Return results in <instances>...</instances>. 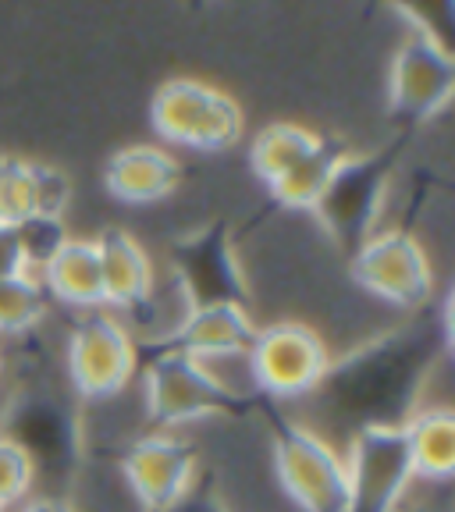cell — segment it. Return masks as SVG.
Here are the masks:
<instances>
[{
	"label": "cell",
	"instance_id": "cell-1",
	"mask_svg": "<svg viewBox=\"0 0 455 512\" xmlns=\"http://www.w3.org/2000/svg\"><path fill=\"white\" fill-rule=\"evenodd\" d=\"M431 338L388 335L352 352L349 360L331 363L317 392L356 420V431L370 424H406L416 413L413 399L431 367Z\"/></svg>",
	"mask_w": 455,
	"mask_h": 512
},
{
	"label": "cell",
	"instance_id": "cell-2",
	"mask_svg": "<svg viewBox=\"0 0 455 512\" xmlns=\"http://www.w3.org/2000/svg\"><path fill=\"white\" fill-rule=\"evenodd\" d=\"M143 402L150 424L182 427L217 413H235L242 395L214 374L207 363L178 349H160L143 370Z\"/></svg>",
	"mask_w": 455,
	"mask_h": 512
},
{
	"label": "cell",
	"instance_id": "cell-3",
	"mask_svg": "<svg viewBox=\"0 0 455 512\" xmlns=\"http://www.w3.org/2000/svg\"><path fill=\"white\" fill-rule=\"evenodd\" d=\"M271 459L278 484L299 512H349L345 456L317 431L296 420H278L271 427Z\"/></svg>",
	"mask_w": 455,
	"mask_h": 512
},
{
	"label": "cell",
	"instance_id": "cell-4",
	"mask_svg": "<svg viewBox=\"0 0 455 512\" xmlns=\"http://www.w3.org/2000/svg\"><path fill=\"white\" fill-rule=\"evenodd\" d=\"M150 118L160 139L189 150H228L242 139V107L200 79H171L153 93Z\"/></svg>",
	"mask_w": 455,
	"mask_h": 512
},
{
	"label": "cell",
	"instance_id": "cell-5",
	"mask_svg": "<svg viewBox=\"0 0 455 512\" xmlns=\"http://www.w3.org/2000/svg\"><path fill=\"white\" fill-rule=\"evenodd\" d=\"M402 153V143H388L384 150L363 153V157H345L338 164L335 178L324 189L320 203L313 207L324 232L345 249H356L374 235V221L381 214L388 178H392L395 160Z\"/></svg>",
	"mask_w": 455,
	"mask_h": 512
},
{
	"label": "cell",
	"instance_id": "cell-6",
	"mask_svg": "<svg viewBox=\"0 0 455 512\" xmlns=\"http://www.w3.org/2000/svg\"><path fill=\"white\" fill-rule=\"evenodd\" d=\"M249 377L271 399H303L317 392L331 370V352L324 338L303 320H278L256 328L246 352Z\"/></svg>",
	"mask_w": 455,
	"mask_h": 512
},
{
	"label": "cell",
	"instance_id": "cell-7",
	"mask_svg": "<svg viewBox=\"0 0 455 512\" xmlns=\"http://www.w3.org/2000/svg\"><path fill=\"white\" fill-rule=\"evenodd\" d=\"M345 477L349 512H399L416 480L402 424H370L352 431Z\"/></svg>",
	"mask_w": 455,
	"mask_h": 512
},
{
	"label": "cell",
	"instance_id": "cell-8",
	"mask_svg": "<svg viewBox=\"0 0 455 512\" xmlns=\"http://www.w3.org/2000/svg\"><path fill=\"white\" fill-rule=\"evenodd\" d=\"M139 349L128 328L107 310H89L68 338V377L89 402L114 399L136 377Z\"/></svg>",
	"mask_w": 455,
	"mask_h": 512
},
{
	"label": "cell",
	"instance_id": "cell-9",
	"mask_svg": "<svg viewBox=\"0 0 455 512\" xmlns=\"http://www.w3.org/2000/svg\"><path fill=\"white\" fill-rule=\"evenodd\" d=\"M349 274L363 292L392 306H402V310L424 306L434 292L431 256L413 232H402V228L370 235L352 253Z\"/></svg>",
	"mask_w": 455,
	"mask_h": 512
},
{
	"label": "cell",
	"instance_id": "cell-10",
	"mask_svg": "<svg viewBox=\"0 0 455 512\" xmlns=\"http://www.w3.org/2000/svg\"><path fill=\"white\" fill-rule=\"evenodd\" d=\"M171 278L182 299L192 306H217V303H249V288L242 278V267L235 260L228 224L210 221L196 232L182 235L168 246Z\"/></svg>",
	"mask_w": 455,
	"mask_h": 512
},
{
	"label": "cell",
	"instance_id": "cell-11",
	"mask_svg": "<svg viewBox=\"0 0 455 512\" xmlns=\"http://www.w3.org/2000/svg\"><path fill=\"white\" fill-rule=\"evenodd\" d=\"M455 93L452 50L438 40V32L424 22H413L399 43L388 72V100L392 111L406 121H427L448 107Z\"/></svg>",
	"mask_w": 455,
	"mask_h": 512
},
{
	"label": "cell",
	"instance_id": "cell-12",
	"mask_svg": "<svg viewBox=\"0 0 455 512\" xmlns=\"http://www.w3.org/2000/svg\"><path fill=\"white\" fill-rule=\"evenodd\" d=\"M121 477L143 512H171L192 491L196 448L171 431L143 434L125 448Z\"/></svg>",
	"mask_w": 455,
	"mask_h": 512
},
{
	"label": "cell",
	"instance_id": "cell-13",
	"mask_svg": "<svg viewBox=\"0 0 455 512\" xmlns=\"http://www.w3.org/2000/svg\"><path fill=\"white\" fill-rule=\"evenodd\" d=\"M256 338V320L249 317V306L217 303V306H192L178 328L168 335L164 349H178L200 363L214 360H246L249 345Z\"/></svg>",
	"mask_w": 455,
	"mask_h": 512
},
{
	"label": "cell",
	"instance_id": "cell-14",
	"mask_svg": "<svg viewBox=\"0 0 455 512\" xmlns=\"http://www.w3.org/2000/svg\"><path fill=\"white\" fill-rule=\"evenodd\" d=\"M182 182V164L171 157L164 146H125L104 168V185L114 200L128 207H146V203L168 200Z\"/></svg>",
	"mask_w": 455,
	"mask_h": 512
},
{
	"label": "cell",
	"instance_id": "cell-15",
	"mask_svg": "<svg viewBox=\"0 0 455 512\" xmlns=\"http://www.w3.org/2000/svg\"><path fill=\"white\" fill-rule=\"evenodd\" d=\"M104 274V299L118 310H139L153 296V260L143 242L125 228H104L93 239Z\"/></svg>",
	"mask_w": 455,
	"mask_h": 512
},
{
	"label": "cell",
	"instance_id": "cell-16",
	"mask_svg": "<svg viewBox=\"0 0 455 512\" xmlns=\"http://www.w3.org/2000/svg\"><path fill=\"white\" fill-rule=\"evenodd\" d=\"M47 296L61 299L79 310H104V274H100V256H96L93 239H68L54 253L40 274Z\"/></svg>",
	"mask_w": 455,
	"mask_h": 512
},
{
	"label": "cell",
	"instance_id": "cell-17",
	"mask_svg": "<svg viewBox=\"0 0 455 512\" xmlns=\"http://www.w3.org/2000/svg\"><path fill=\"white\" fill-rule=\"evenodd\" d=\"M413 477L427 484H448L455 473V413L448 406L416 409L402 424Z\"/></svg>",
	"mask_w": 455,
	"mask_h": 512
},
{
	"label": "cell",
	"instance_id": "cell-18",
	"mask_svg": "<svg viewBox=\"0 0 455 512\" xmlns=\"http://www.w3.org/2000/svg\"><path fill=\"white\" fill-rule=\"evenodd\" d=\"M345 157H349V150H345L342 139L320 136V143L299 160L296 168L288 171V175H281L278 182L271 185L274 200L288 210H313Z\"/></svg>",
	"mask_w": 455,
	"mask_h": 512
},
{
	"label": "cell",
	"instance_id": "cell-19",
	"mask_svg": "<svg viewBox=\"0 0 455 512\" xmlns=\"http://www.w3.org/2000/svg\"><path fill=\"white\" fill-rule=\"evenodd\" d=\"M317 143H320V132H313V128L296 125V121H274V125H267L253 139L249 164H253V171L267 185H274L281 175H288V171L296 168Z\"/></svg>",
	"mask_w": 455,
	"mask_h": 512
},
{
	"label": "cell",
	"instance_id": "cell-20",
	"mask_svg": "<svg viewBox=\"0 0 455 512\" xmlns=\"http://www.w3.org/2000/svg\"><path fill=\"white\" fill-rule=\"evenodd\" d=\"M47 288L40 278L22 274V278L0 281V335H25L47 313Z\"/></svg>",
	"mask_w": 455,
	"mask_h": 512
},
{
	"label": "cell",
	"instance_id": "cell-21",
	"mask_svg": "<svg viewBox=\"0 0 455 512\" xmlns=\"http://www.w3.org/2000/svg\"><path fill=\"white\" fill-rule=\"evenodd\" d=\"M36 214L32 160L0 157V224H22Z\"/></svg>",
	"mask_w": 455,
	"mask_h": 512
},
{
	"label": "cell",
	"instance_id": "cell-22",
	"mask_svg": "<svg viewBox=\"0 0 455 512\" xmlns=\"http://www.w3.org/2000/svg\"><path fill=\"white\" fill-rule=\"evenodd\" d=\"M18 228V242H22V256H25V271L32 278H40L43 267L54 260V253L64 246V242L72 239V235L64 232V221L61 217H40L32 214L29 221L15 224Z\"/></svg>",
	"mask_w": 455,
	"mask_h": 512
},
{
	"label": "cell",
	"instance_id": "cell-23",
	"mask_svg": "<svg viewBox=\"0 0 455 512\" xmlns=\"http://www.w3.org/2000/svg\"><path fill=\"white\" fill-rule=\"evenodd\" d=\"M36 477V463L15 438H0V505L22 502Z\"/></svg>",
	"mask_w": 455,
	"mask_h": 512
},
{
	"label": "cell",
	"instance_id": "cell-24",
	"mask_svg": "<svg viewBox=\"0 0 455 512\" xmlns=\"http://www.w3.org/2000/svg\"><path fill=\"white\" fill-rule=\"evenodd\" d=\"M32 192H36V214L40 217H64V207L72 203V178L54 164H36L32 160Z\"/></svg>",
	"mask_w": 455,
	"mask_h": 512
},
{
	"label": "cell",
	"instance_id": "cell-25",
	"mask_svg": "<svg viewBox=\"0 0 455 512\" xmlns=\"http://www.w3.org/2000/svg\"><path fill=\"white\" fill-rule=\"evenodd\" d=\"M25 271V256H22V242H18V228L15 224H0V281L8 278H22Z\"/></svg>",
	"mask_w": 455,
	"mask_h": 512
},
{
	"label": "cell",
	"instance_id": "cell-26",
	"mask_svg": "<svg viewBox=\"0 0 455 512\" xmlns=\"http://www.w3.org/2000/svg\"><path fill=\"white\" fill-rule=\"evenodd\" d=\"M22 512H79V509L72 502H64V498H36Z\"/></svg>",
	"mask_w": 455,
	"mask_h": 512
},
{
	"label": "cell",
	"instance_id": "cell-27",
	"mask_svg": "<svg viewBox=\"0 0 455 512\" xmlns=\"http://www.w3.org/2000/svg\"><path fill=\"white\" fill-rule=\"evenodd\" d=\"M0 370H4V356H0Z\"/></svg>",
	"mask_w": 455,
	"mask_h": 512
},
{
	"label": "cell",
	"instance_id": "cell-28",
	"mask_svg": "<svg viewBox=\"0 0 455 512\" xmlns=\"http://www.w3.org/2000/svg\"><path fill=\"white\" fill-rule=\"evenodd\" d=\"M0 512H4V505H0Z\"/></svg>",
	"mask_w": 455,
	"mask_h": 512
}]
</instances>
